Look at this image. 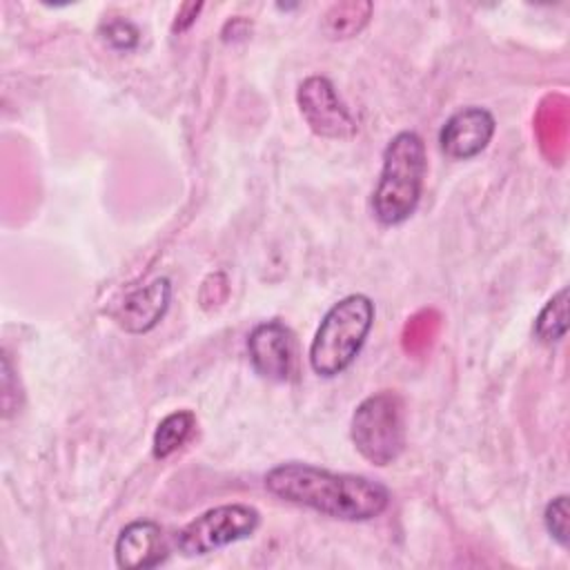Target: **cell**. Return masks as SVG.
<instances>
[{
    "label": "cell",
    "mask_w": 570,
    "mask_h": 570,
    "mask_svg": "<svg viewBox=\"0 0 570 570\" xmlns=\"http://www.w3.org/2000/svg\"><path fill=\"white\" fill-rule=\"evenodd\" d=\"M254 372L272 383H287L294 374V336L283 321H263L247 336Z\"/></svg>",
    "instance_id": "7"
},
{
    "label": "cell",
    "mask_w": 570,
    "mask_h": 570,
    "mask_svg": "<svg viewBox=\"0 0 570 570\" xmlns=\"http://www.w3.org/2000/svg\"><path fill=\"white\" fill-rule=\"evenodd\" d=\"M350 436L356 452L372 465L394 463L405 448L403 401L392 390L365 396L350 421Z\"/></svg>",
    "instance_id": "4"
},
{
    "label": "cell",
    "mask_w": 570,
    "mask_h": 570,
    "mask_svg": "<svg viewBox=\"0 0 570 570\" xmlns=\"http://www.w3.org/2000/svg\"><path fill=\"white\" fill-rule=\"evenodd\" d=\"M372 16V2H336L323 16V31L327 38L343 40L356 36Z\"/></svg>",
    "instance_id": "12"
},
{
    "label": "cell",
    "mask_w": 570,
    "mask_h": 570,
    "mask_svg": "<svg viewBox=\"0 0 570 570\" xmlns=\"http://www.w3.org/2000/svg\"><path fill=\"white\" fill-rule=\"evenodd\" d=\"M296 102L307 127L330 140H350L356 136L358 125L345 102L338 98L336 87L325 76H307L296 91Z\"/></svg>",
    "instance_id": "6"
},
{
    "label": "cell",
    "mask_w": 570,
    "mask_h": 570,
    "mask_svg": "<svg viewBox=\"0 0 570 570\" xmlns=\"http://www.w3.org/2000/svg\"><path fill=\"white\" fill-rule=\"evenodd\" d=\"M196 428V416L189 410H176L167 414L154 430L151 452L156 459H167L180 450Z\"/></svg>",
    "instance_id": "11"
},
{
    "label": "cell",
    "mask_w": 570,
    "mask_h": 570,
    "mask_svg": "<svg viewBox=\"0 0 570 570\" xmlns=\"http://www.w3.org/2000/svg\"><path fill=\"white\" fill-rule=\"evenodd\" d=\"M116 566L125 570L156 568L169 557V541L165 530L151 519H136L127 523L114 543Z\"/></svg>",
    "instance_id": "10"
},
{
    "label": "cell",
    "mask_w": 570,
    "mask_h": 570,
    "mask_svg": "<svg viewBox=\"0 0 570 570\" xmlns=\"http://www.w3.org/2000/svg\"><path fill=\"white\" fill-rule=\"evenodd\" d=\"M568 330V287H561L534 318V336L543 345L559 343Z\"/></svg>",
    "instance_id": "13"
},
{
    "label": "cell",
    "mask_w": 570,
    "mask_h": 570,
    "mask_svg": "<svg viewBox=\"0 0 570 570\" xmlns=\"http://www.w3.org/2000/svg\"><path fill=\"white\" fill-rule=\"evenodd\" d=\"M425 171L428 156L423 138L416 131L392 136L383 149V165L372 194V212L381 225H401L416 212Z\"/></svg>",
    "instance_id": "2"
},
{
    "label": "cell",
    "mask_w": 570,
    "mask_h": 570,
    "mask_svg": "<svg viewBox=\"0 0 570 570\" xmlns=\"http://www.w3.org/2000/svg\"><path fill=\"white\" fill-rule=\"evenodd\" d=\"M171 301V281L158 276L151 283L125 294L120 303L109 309V316L129 334H145L154 330L165 316Z\"/></svg>",
    "instance_id": "9"
},
{
    "label": "cell",
    "mask_w": 570,
    "mask_h": 570,
    "mask_svg": "<svg viewBox=\"0 0 570 570\" xmlns=\"http://www.w3.org/2000/svg\"><path fill=\"white\" fill-rule=\"evenodd\" d=\"M494 129L497 120L485 107L468 105L443 122L439 131V147L452 160H470L490 145Z\"/></svg>",
    "instance_id": "8"
},
{
    "label": "cell",
    "mask_w": 570,
    "mask_h": 570,
    "mask_svg": "<svg viewBox=\"0 0 570 570\" xmlns=\"http://www.w3.org/2000/svg\"><path fill=\"white\" fill-rule=\"evenodd\" d=\"M100 36L116 51H131L138 47V40H140L138 27L127 18L105 20L100 24Z\"/></svg>",
    "instance_id": "15"
},
{
    "label": "cell",
    "mask_w": 570,
    "mask_h": 570,
    "mask_svg": "<svg viewBox=\"0 0 570 570\" xmlns=\"http://www.w3.org/2000/svg\"><path fill=\"white\" fill-rule=\"evenodd\" d=\"M258 525L261 512L254 505L223 503L185 523L174 537V548L183 557H203L252 537Z\"/></svg>",
    "instance_id": "5"
},
{
    "label": "cell",
    "mask_w": 570,
    "mask_h": 570,
    "mask_svg": "<svg viewBox=\"0 0 570 570\" xmlns=\"http://www.w3.org/2000/svg\"><path fill=\"white\" fill-rule=\"evenodd\" d=\"M374 325V303L365 294H347L321 318L309 343V365L314 374L334 379L343 374L363 350Z\"/></svg>",
    "instance_id": "3"
},
{
    "label": "cell",
    "mask_w": 570,
    "mask_h": 570,
    "mask_svg": "<svg viewBox=\"0 0 570 570\" xmlns=\"http://www.w3.org/2000/svg\"><path fill=\"white\" fill-rule=\"evenodd\" d=\"M265 488L281 501L309 508L338 521H370L390 505V490L376 479L332 472L314 463L287 461L265 474Z\"/></svg>",
    "instance_id": "1"
},
{
    "label": "cell",
    "mask_w": 570,
    "mask_h": 570,
    "mask_svg": "<svg viewBox=\"0 0 570 570\" xmlns=\"http://www.w3.org/2000/svg\"><path fill=\"white\" fill-rule=\"evenodd\" d=\"M570 497L568 494H557L554 499L548 501L543 510V523L548 534L561 546H570Z\"/></svg>",
    "instance_id": "14"
}]
</instances>
